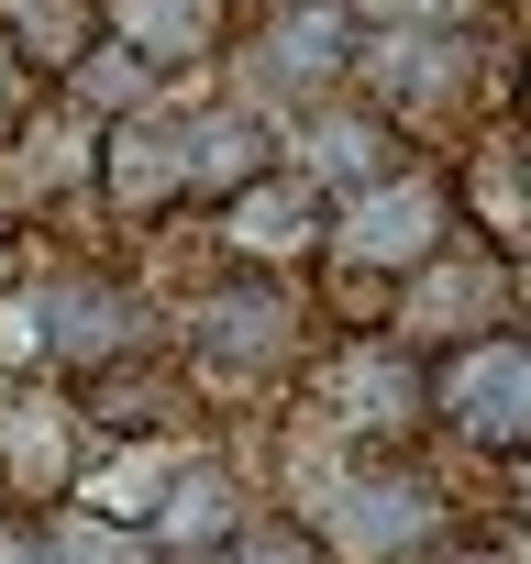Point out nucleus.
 Instances as JSON below:
<instances>
[{"label": "nucleus", "instance_id": "nucleus-18", "mask_svg": "<svg viewBox=\"0 0 531 564\" xmlns=\"http://www.w3.org/2000/svg\"><path fill=\"white\" fill-rule=\"evenodd\" d=\"M221 564H333V553H322V531H311L300 509H254V531H243Z\"/></svg>", "mask_w": 531, "mask_h": 564}, {"label": "nucleus", "instance_id": "nucleus-5", "mask_svg": "<svg viewBox=\"0 0 531 564\" xmlns=\"http://www.w3.org/2000/svg\"><path fill=\"white\" fill-rule=\"evenodd\" d=\"M300 520L322 531L333 564H421V553L454 542V498L432 476H410V465H377V454L333 465L322 498H300Z\"/></svg>", "mask_w": 531, "mask_h": 564}, {"label": "nucleus", "instance_id": "nucleus-10", "mask_svg": "<svg viewBox=\"0 0 531 564\" xmlns=\"http://www.w3.org/2000/svg\"><path fill=\"white\" fill-rule=\"evenodd\" d=\"M199 221H210V254L243 265V276H311L322 243H333V199H322L300 166L243 177V188H232L221 210H199Z\"/></svg>", "mask_w": 531, "mask_h": 564}, {"label": "nucleus", "instance_id": "nucleus-19", "mask_svg": "<svg viewBox=\"0 0 531 564\" xmlns=\"http://www.w3.org/2000/svg\"><path fill=\"white\" fill-rule=\"evenodd\" d=\"M56 542H67V564H155V542L133 520H89V509H56Z\"/></svg>", "mask_w": 531, "mask_h": 564}, {"label": "nucleus", "instance_id": "nucleus-11", "mask_svg": "<svg viewBox=\"0 0 531 564\" xmlns=\"http://www.w3.org/2000/svg\"><path fill=\"white\" fill-rule=\"evenodd\" d=\"M100 34H111L144 78L210 89V78L232 67V45H243V12H232V0H100Z\"/></svg>", "mask_w": 531, "mask_h": 564}, {"label": "nucleus", "instance_id": "nucleus-24", "mask_svg": "<svg viewBox=\"0 0 531 564\" xmlns=\"http://www.w3.org/2000/svg\"><path fill=\"white\" fill-rule=\"evenodd\" d=\"M232 12H243V23H254V12H278V0H232Z\"/></svg>", "mask_w": 531, "mask_h": 564}, {"label": "nucleus", "instance_id": "nucleus-8", "mask_svg": "<svg viewBox=\"0 0 531 564\" xmlns=\"http://www.w3.org/2000/svg\"><path fill=\"white\" fill-rule=\"evenodd\" d=\"M377 333H399L410 355H454V344H476V333H509V254L476 243V232H454L421 276L388 289Z\"/></svg>", "mask_w": 531, "mask_h": 564}, {"label": "nucleus", "instance_id": "nucleus-20", "mask_svg": "<svg viewBox=\"0 0 531 564\" xmlns=\"http://www.w3.org/2000/svg\"><path fill=\"white\" fill-rule=\"evenodd\" d=\"M0 564H67L56 509H12V498H0Z\"/></svg>", "mask_w": 531, "mask_h": 564}, {"label": "nucleus", "instance_id": "nucleus-16", "mask_svg": "<svg viewBox=\"0 0 531 564\" xmlns=\"http://www.w3.org/2000/svg\"><path fill=\"white\" fill-rule=\"evenodd\" d=\"M177 432H122V443H89V465H78V487H67V509H89V520H155V498H166V476H177Z\"/></svg>", "mask_w": 531, "mask_h": 564}, {"label": "nucleus", "instance_id": "nucleus-14", "mask_svg": "<svg viewBox=\"0 0 531 564\" xmlns=\"http://www.w3.org/2000/svg\"><path fill=\"white\" fill-rule=\"evenodd\" d=\"M243 531H254V487H243V465L210 454V443H188L177 476H166V498H155V520H144L155 564H221Z\"/></svg>", "mask_w": 531, "mask_h": 564}, {"label": "nucleus", "instance_id": "nucleus-3", "mask_svg": "<svg viewBox=\"0 0 531 564\" xmlns=\"http://www.w3.org/2000/svg\"><path fill=\"white\" fill-rule=\"evenodd\" d=\"M355 45H366L355 0H278V12L243 23V45H232V67L210 89H232L243 111H266V122L289 133L300 111H322V100L355 89Z\"/></svg>", "mask_w": 531, "mask_h": 564}, {"label": "nucleus", "instance_id": "nucleus-2", "mask_svg": "<svg viewBox=\"0 0 531 564\" xmlns=\"http://www.w3.org/2000/svg\"><path fill=\"white\" fill-rule=\"evenodd\" d=\"M355 100H377L421 155L487 122V34L465 23H366L355 45Z\"/></svg>", "mask_w": 531, "mask_h": 564}, {"label": "nucleus", "instance_id": "nucleus-23", "mask_svg": "<svg viewBox=\"0 0 531 564\" xmlns=\"http://www.w3.org/2000/svg\"><path fill=\"white\" fill-rule=\"evenodd\" d=\"M509 122L531 133V56H520V78H509Z\"/></svg>", "mask_w": 531, "mask_h": 564}, {"label": "nucleus", "instance_id": "nucleus-17", "mask_svg": "<svg viewBox=\"0 0 531 564\" xmlns=\"http://www.w3.org/2000/svg\"><path fill=\"white\" fill-rule=\"evenodd\" d=\"M56 100H67V111H78L89 133H111V122L155 111V100H166V78H144V67H133V56H122V45L100 34V45H89V56H78L67 78H56Z\"/></svg>", "mask_w": 531, "mask_h": 564}, {"label": "nucleus", "instance_id": "nucleus-6", "mask_svg": "<svg viewBox=\"0 0 531 564\" xmlns=\"http://www.w3.org/2000/svg\"><path fill=\"white\" fill-rule=\"evenodd\" d=\"M144 355H166V300L133 265H45V377L56 388H89Z\"/></svg>", "mask_w": 531, "mask_h": 564}, {"label": "nucleus", "instance_id": "nucleus-13", "mask_svg": "<svg viewBox=\"0 0 531 564\" xmlns=\"http://www.w3.org/2000/svg\"><path fill=\"white\" fill-rule=\"evenodd\" d=\"M78 465H89V421H78V399L56 377L0 388V498L12 509H67Z\"/></svg>", "mask_w": 531, "mask_h": 564}, {"label": "nucleus", "instance_id": "nucleus-7", "mask_svg": "<svg viewBox=\"0 0 531 564\" xmlns=\"http://www.w3.org/2000/svg\"><path fill=\"white\" fill-rule=\"evenodd\" d=\"M311 421L333 432V443H388V432H410V421H432V355H410L399 333H344V344H322L311 366Z\"/></svg>", "mask_w": 531, "mask_h": 564}, {"label": "nucleus", "instance_id": "nucleus-4", "mask_svg": "<svg viewBox=\"0 0 531 564\" xmlns=\"http://www.w3.org/2000/svg\"><path fill=\"white\" fill-rule=\"evenodd\" d=\"M454 232H465V221H454V188H443V166L421 155V166H399L388 188L333 199V243H322L311 276H333V289H377V300H388L399 276H421Z\"/></svg>", "mask_w": 531, "mask_h": 564}, {"label": "nucleus", "instance_id": "nucleus-21", "mask_svg": "<svg viewBox=\"0 0 531 564\" xmlns=\"http://www.w3.org/2000/svg\"><path fill=\"white\" fill-rule=\"evenodd\" d=\"M498 520H509V553L531 564V454H509V465H498Z\"/></svg>", "mask_w": 531, "mask_h": 564}, {"label": "nucleus", "instance_id": "nucleus-9", "mask_svg": "<svg viewBox=\"0 0 531 564\" xmlns=\"http://www.w3.org/2000/svg\"><path fill=\"white\" fill-rule=\"evenodd\" d=\"M432 432H454L465 454H531V333H476L454 355H432Z\"/></svg>", "mask_w": 531, "mask_h": 564}, {"label": "nucleus", "instance_id": "nucleus-12", "mask_svg": "<svg viewBox=\"0 0 531 564\" xmlns=\"http://www.w3.org/2000/svg\"><path fill=\"white\" fill-rule=\"evenodd\" d=\"M278 166H300L322 199H355V188H388L399 166H421V144L377 111V100H322V111H300L289 133H278Z\"/></svg>", "mask_w": 531, "mask_h": 564}, {"label": "nucleus", "instance_id": "nucleus-1", "mask_svg": "<svg viewBox=\"0 0 531 564\" xmlns=\"http://www.w3.org/2000/svg\"><path fill=\"white\" fill-rule=\"evenodd\" d=\"M166 355L210 388H278L322 355V311H311V276H243L210 265L188 300H166Z\"/></svg>", "mask_w": 531, "mask_h": 564}, {"label": "nucleus", "instance_id": "nucleus-15", "mask_svg": "<svg viewBox=\"0 0 531 564\" xmlns=\"http://www.w3.org/2000/svg\"><path fill=\"white\" fill-rule=\"evenodd\" d=\"M443 188H454V221L498 254H531V133L498 111L476 122L465 144H443Z\"/></svg>", "mask_w": 531, "mask_h": 564}, {"label": "nucleus", "instance_id": "nucleus-22", "mask_svg": "<svg viewBox=\"0 0 531 564\" xmlns=\"http://www.w3.org/2000/svg\"><path fill=\"white\" fill-rule=\"evenodd\" d=\"M509 322L531 333V254H509Z\"/></svg>", "mask_w": 531, "mask_h": 564}]
</instances>
